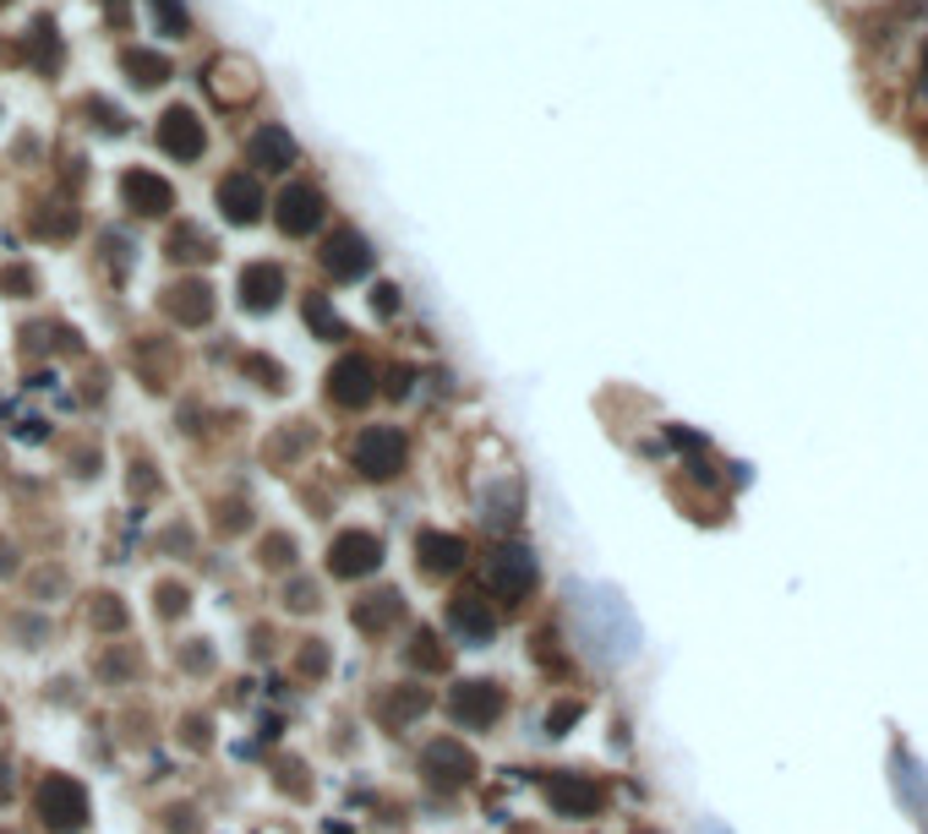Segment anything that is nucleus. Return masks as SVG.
<instances>
[{
  "instance_id": "1",
  "label": "nucleus",
  "mask_w": 928,
  "mask_h": 834,
  "mask_svg": "<svg viewBox=\"0 0 928 834\" xmlns=\"http://www.w3.org/2000/svg\"><path fill=\"white\" fill-rule=\"evenodd\" d=\"M38 819H44V830L77 834L88 824V791L77 780H66V775H49L38 786Z\"/></svg>"
},
{
  "instance_id": "2",
  "label": "nucleus",
  "mask_w": 928,
  "mask_h": 834,
  "mask_svg": "<svg viewBox=\"0 0 928 834\" xmlns=\"http://www.w3.org/2000/svg\"><path fill=\"white\" fill-rule=\"evenodd\" d=\"M399 464H405V436H399L394 425H366V431L355 436V469H361V475L383 480V475H394Z\"/></svg>"
},
{
  "instance_id": "3",
  "label": "nucleus",
  "mask_w": 928,
  "mask_h": 834,
  "mask_svg": "<svg viewBox=\"0 0 928 834\" xmlns=\"http://www.w3.org/2000/svg\"><path fill=\"white\" fill-rule=\"evenodd\" d=\"M372 393H377V371H372L366 355H344V360L328 371V399H333L339 410H361V404H372Z\"/></svg>"
},
{
  "instance_id": "4",
  "label": "nucleus",
  "mask_w": 928,
  "mask_h": 834,
  "mask_svg": "<svg viewBox=\"0 0 928 834\" xmlns=\"http://www.w3.org/2000/svg\"><path fill=\"white\" fill-rule=\"evenodd\" d=\"M158 147H164L169 158H180V164L202 158V153H208V132H202L197 110H186V104L164 110V121H158Z\"/></svg>"
},
{
  "instance_id": "5",
  "label": "nucleus",
  "mask_w": 928,
  "mask_h": 834,
  "mask_svg": "<svg viewBox=\"0 0 928 834\" xmlns=\"http://www.w3.org/2000/svg\"><path fill=\"white\" fill-rule=\"evenodd\" d=\"M322 274L339 278V283L372 274V246H366V235H355V230L328 235V246H322Z\"/></svg>"
},
{
  "instance_id": "6",
  "label": "nucleus",
  "mask_w": 928,
  "mask_h": 834,
  "mask_svg": "<svg viewBox=\"0 0 928 834\" xmlns=\"http://www.w3.org/2000/svg\"><path fill=\"white\" fill-rule=\"evenodd\" d=\"M274 224L285 230V235H311L317 224H322V191H311V186H285L279 191V202H274Z\"/></svg>"
},
{
  "instance_id": "7",
  "label": "nucleus",
  "mask_w": 928,
  "mask_h": 834,
  "mask_svg": "<svg viewBox=\"0 0 928 834\" xmlns=\"http://www.w3.org/2000/svg\"><path fill=\"white\" fill-rule=\"evenodd\" d=\"M486 583L502 594V600H519V594H530V583H535V556L524 552V546H508V552H497L486 561Z\"/></svg>"
},
{
  "instance_id": "8",
  "label": "nucleus",
  "mask_w": 928,
  "mask_h": 834,
  "mask_svg": "<svg viewBox=\"0 0 928 834\" xmlns=\"http://www.w3.org/2000/svg\"><path fill=\"white\" fill-rule=\"evenodd\" d=\"M546 802L563 819H590L601 808V786L585 780V775H546Z\"/></svg>"
},
{
  "instance_id": "9",
  "label": "nucleus",
  "mask_w": 928,
  "mask_h": 834,
  "mask_svg": "<svg viewBox=\"0 0 928 834\" xmlns=\"http://www.w3.org/2000/svg\"><path fill=\"white\" fill-rule=\"evenodd\" d=\"M377 561H383V546H377V535H366V530L339 535L333 552H328L333 578H366V572H377Z\"/></svg>"
},
{
  "instance_id": "10",
  "label": "nucleus",
  "mask_w": 928,
  "mask_h": 834,
  "mask_svg": "<svg viewBox=\"0 0 928 834\" xmlns=\"http://www.w3.org/2000/svg\"><path fill=\"white\" fill-rule=\"evenodd\" d=\"M121 197H126V208L143 213V219H158V213L175 208V186H169L164 175H154V169H132V175L121 180Z\"/></svg>"
},
{
  "instance_id": "11",
  "label": "nucleus",
  "mask_w": 928,
  "mask_h": 834,
  "mask_svg": "<svg viewBox=\"0 0 928 834\" xmlns=\"http://www.w3.org/2000/svg\"><path fill=\"white\" fill-rule=\"evenodd\" d=\"M219 208H224L230 224H257V213H263V186H257V175H224V180H219Z\"/></svg>"
},
{
  "instance_id": "12",
  "label": "nucleus",
  "mask_w": 928,
  "mask_h": 834,
  "mask_svg": "<svg viewBox=\"0 0 928 834\" xmlns=\"http://www.w3.org/2000/svg\"><path fill=\"white\" fill-rule=\"evenodd\" d=\"M449 714H454L460 725H491V720L502 714V693H497L491 682H464V688H454V698H449Z\"/></svg>"
},
{
  "instance_id": "13",
  "label": "nucleus",
  "mask_w": 928,
  "mask_h": 834,
  "mask_svg": "<svg viewBox=\"0 0 928 834\" xmlns=\"http://www.w3.org/2000/svg\"><path fill=\"white\" fill-rule=\"evenodd\" d=\"M164 305H169V316H175L180 327H202V322L213 316V289H208L202 278H180Z\"/></svg>"
},
{
  "instance_id": "14",
  "label": "nucleus",
  "mask_w": 928,
  "mask_h": 834,
  "mask_svg": "<svg viewBox=\"0 0 928 834\" xmlns=\"http://www.w3.org/2000/svg\"><path fill=\"white\" fill-rule=\"evenodd\" d=\"M279 300H285V274L274 263H252L241 274V305L246 311H274Z\"/></svg>"
},
{
  "instance_id": "15",
  "label": "nucleus",
  "mask_w": 928,
  "mask_h": 834,
  "mask_svg": "<svg viewBox=\"0 0 928 834\" xmlns=\"http://www.w3.org/2000/svg\"><path fill=\"white\" fill-rule=\"evenodd\" d=\"M16 55H22L33 71H55V66H60V55H66V49H60L55 22H49V16H38V22L22 33V49H16Z\"/></svg>"
},
{
  "instance_id": "16",
  "label": "nucleus",
  "mask_w": 928,
  "mask_h": 834,
  "mask_svg": "<svg viewBox=\"0 0 928 834\" xmlns=\"http://www.w3.org/2000/svg\"><path fill=\"white\" fill-rule=\"evenodd\" d=\"M427 775H432L438 786H464V780L475 775V758L464 753L460 742H432V747H427Z\"/></svg>"
},
{
  "instance_id": "17",
  "label": "nucleus",
  "mask_w": 928,
  "mask_h": 834,
  "mask_svg": "<svg viewBox=\"0 0 928 834\" xmlns=\"http://www.w3.org/2000/svg\"><path fill=\"white\" fill-rule=\"evenodd\" d=\"M350 616H355V627H361V633H388V627L405 616V600H399L394 589H383V594L355 600V611H350Z\"/></svg>"
},
{
  "instance_id": "18",
  "label": "nucleus",
  "mask_w": 928,
  "mask_h": 834,
  "mask_svg": "<svg viewBox=\"0 0 928 834\" xmlns=\"http://www.w3.org/2000/svg\"><path fill=\"white\" fill-rule=\"evenodd\" d=\"M246 153H252V164H257V169H290V164L301 158L285 126H263V132L252 137V147H246Z\"/></svg>"
},
{
  "instance_id": "19",
  "label": "nucleus",
  "mask_w": 928,
  "mask_h": 834,
  "mask_svg": "<svg viewBox=\"0 0 928 834\" xmlns=\"http://www.w3.org/2000/svg\"><path fill=\"white\" fill-rule=\"evenodd\" d=\"M421 567H427V572H460L464 541L460 535H443V530H427V535H421Z\"/></svg>"
},
{
  "instance_id": "20",
  "label": "nucleus",
  "mask_w": 928,
  "mask_h": 834,
  "mask_svg": "<svg viewBox=\"0 0 928 834\" xmlns=\"http://www.w3.org/2000/svg\"><path fill=\"white\" fill-rule=\"evenodd\" d=\"M449 622H454V627H460L464 638H475V644H486V638H491V627H497V622H491V611H486V600H480V594H460V600H454V605H449Z\"/></svg>"
},
{
  "instance_id": "21",
  "label": "nucleus",
  "mask_w": 928,
  "mask_h": 834,
  "mask_svg": "<svg viewBox=\"0 0 928 834\" xmlns=\"http://www.w3.org/2000/svg\"><path fill=\"white\" fill-rule=\"evenodd\" d=\"M126 71H132V82H137V88H158V82H169V77H175L169 55H154V49H126Z\"/></svg>"
},
{
  "instance_id": "22",
  "label": "nucleus",
  "mask_w": 928,
  "mask_h": 834,
  "mask_svg": "<svg viewBox=\"0 0 928 834\" xmlns=\"http://www.w3.org/2000/svg\"><path fill=\"white\" fill-rule=\"evenodd\" d=\"M169 257H175V263H208V257H213V241H208L197 224H180V230L169 235Z\"/></svg>"
},
{
  "instance_id": "23",
  "label": "nucleus",
  "mask_w": 928,
  "mask_h": 834,
  "mask_svg": "<svg viewBox=\"0 0 928 834\" xmlns=\"http://www.w3.org/2000/svg\"><path fill=\"white\" fill-rule=\"evenodd\" d=\"M158 16V33H169V38H186L191 33V11L180 5V0H148Z\"/></svg>"
},
{
  "instance_id": "24",
  "label": "nucleus",
  "mask_w": 928,
  "mask_h": 834,
  "mask_svg": "<svg viewBox=\"0 0 928 834\" xmlns=\"http://www.w3.org/2000/svg\"><path fill=\"white\" fill-rule=\"evenodd\" d=\"M307 322L322 338H344V322H339V311L328 305V294H307Z\"/></svg>"
},
{
  "instance_id": "25",
  "label": "nucleus",
  "mask_w": 928,
  "mask_h": 834,
  "mask_svg": "<svg viewBox=\"0 0 928 834\" xmlns=\"http://www.w3.org/2000/svg\"><path fill=\"white\" fill-rule=\"evenodd\" d=\"M427 703H432V693H421V688H416V693H394V698H383V714H388V720H394V714H399V720H416V714H421Z\"/></svg>"
},
{
  "instance_id": "26",
  "label": "nucleus",
  "mask_w": 928,
  "mask_h": 834,
  "mask_svg": "<svg viewBox=\"0 0 928 834\" xmlns=\"http://www.w3.org/2000/svg\"><path fill=\"white\" fill-rule=\"evenodd\" d=\"M88 115H99V126H104L110 137H121V132H126V115H121L110 99H88Z\"/></svg>"
},
{
  "instance_id": "27",
  "label": "nucleus",
  "mask_w": 928,
  "mask_h": 834,
  "mask_svg": "<svg viewBox=\"0 0 928 834\" xmlns=\"http://www.w3.org/2000/svg\"><path fill=\"white\" fill-rule=\"evenodd\" d=\"M579 714H585V703H579V698H568V703H557V709L546 714V731H552V736H563V731H568Z\"/></svg>"
},
{
  "instance_id": "28",
  "label": "nucleus",
  "mask_w": 928,
  "mask_h": 834,
  "mask_svg": "<svg viewBox=\"0 0 928 834\" xmlns=\"http://www.w3.org/2000/svg\"><path fill=\"white\" fill-rule=\"evenodd\" d=\"M0 289L22 300V294H33V289H38V278H33V268H5V274H0Z\"/></svg>"
},
{
  "instance_id": "29",
  "label": "nucleus",
  "mask_w": 928,
  "mask_h": 834,
  "mask_svg": "<svg viewBox=\"0 0 928 834\" xmlns=\"http://www.w3.org/2000/svg\"><path fill=\"white\" fill-rule=\"evenodd\" d=\"M126 622V605H115V594H99L93 605V627H121Z\"/></svg>"
},
{
  "instance_id": "30",
  "label": "nucleus",
  "mask_w": 928,
  "mask_h": 834,
  "mask_svg": "<svg viewBox=\"0 0 928 834\" xmlns=\"http://www.w3.org/2000/svg\"><path fill=\"white\" fill-rule=\"evenodd\" d=\"M432 644H438V638H432V633H421V638H416V649H410V660H416V666H427V671H438V666L449 660V655H443V649H432Z\"/></svg>"
},
{
  "instance_id": "31",
  "label": "nucleus",
  "mask_w": 928,
  "mask_h": 834,
  "mask_svg": "<svg viewBox=\"0 0 928 834\" xmlns=\"http://www.w3.org/2000/svg\"><path fill=\"white\" fill-rule=\"evenodd\" d=\"M372 305H377V316H394V311H399V283H377Z\"/></svg>"
},
{
  "instance_id": "32",
  "label": "nucleus",
  "mask_w": 928,
  "mask_h": 834,
  "mask_svg": "<svg viewBox=\"0 0 928 834\" xmlns=\"http://www.w3.org/2000/svg\"><path fill=\"white\" fill-rule=\"evenodd\" d=\"M410 388H416V371H410V366H399V371L388 377V393H394V399H405Z\"/></svg>"
},
{
  "instance_id": "33",
  "label": "nucleus",
  "mask_w": 928,
  "mask_h": 834,
  "mask_svg": "<svg viewBox=\"0 0 928 834\" xmlns=\"http://www.w3.org/2000/svg\"><path fill=\"white\" fill-rule=\"evenodd\" d=\"M322 666H328V649H322V644H311L307 655H301V671H322Z\"/></svg>"
},
{
  "instance_id": "34",
  "label": "nucleus",
  "mask_w": 928,
  "mask_h": 834,
  "mask_svg": "<svg viewBox=\"0 0 928 834\" xmlns=\"http://www.w3.org/2000/svg\"><path fill=\"white\" fill-rule=\"evenodd\" d=\"M99 5H104V16H110V22H115V27H121V22H126V11H132V5H126V0H99Z\"/></svg>"
},
{
  "instance_id": "35",
  "label": "nucleus",
  "mask_w": 928,
  "mask_h": 834,
  "mask_svg": "<svg viewBox=\"0 0 928 834\" xmlns=\"http://www.w3.org/2000/svg\"><path fill=\"white\" fill-rule=\"evenodd\" d=\"M5 791H11V769H5V758H0V802H5Z\"/></svg>"
},
{
  "instance_id": "36",
  "label": "nucleus",
  "mask_w": 928,
  "mask_h": 834,
  "mask_svg": "<svg viewBox=\"0 0 928 834\" xmlns=\"http://www.w3.org/2000/svg\"><path fill=\"white\" fill-rule=\"evenodd\" d=\"M644 834H650V830H644Z\"/></svg>"
}]
</instances>
